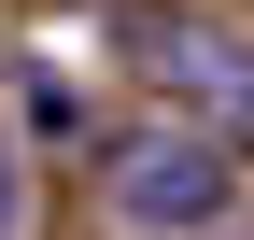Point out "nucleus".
Returning <instances> with one entry per match:
<instances>
[{"instance_id": "obj_2", "label": "nucleus", "mask_w": 254, "mask_h": 240, "mask_svg": "<svg viewBox=\"0 0 254 240\" xmlns=\"http://www.w3.org/2000/svg\"><path fill=\"white\" fill-rule=\"evenodd\" d=\"M127 43H141V85L184 113V127H212L226 156H254V28H212V14H127Z\"/></svg>"}, {"instance_id": "obj_1", "label": "nucleus", "mask_w": 254, "mask_h": 240, "mask_svg": "<svg viewBox=\"0 0 254 240\" xmlns=\"http://www.w3.org/2000/svg\"><path fill=\"white\" fill-rule=\"evenodd\" d=\"M99 170H113V212H127V226H170V240H212V226L240 212V156H226L212 127H184V113L127 127Z\"/></svg>"}, {"instance_id": "obj_3", "label": "nucleus", "mask_w": 254, "mask_h": 240, "mask_svg": "<svg viewBox=\"0 0 254 240\" xmlns=\"http://www.w3.org/2000/svg\"><path fill=\"white\" fill-rule=\"evenodd\" d=\"M28 226V170H14V127H0V240Z\"/></svg>"}]
</instances>
